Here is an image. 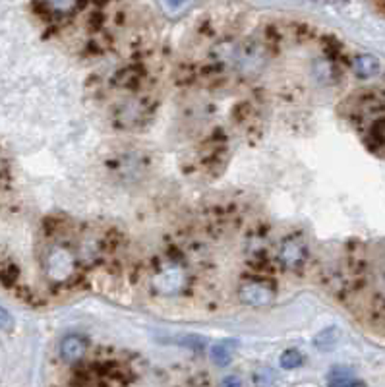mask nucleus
<instances>
[{
	"instance_id": "ddd939ff",
	"label": "nucleus",
	"mask_w": 385,
	"mask_h": 387,
	"mask_svg": "<svg viewBox=\"0 0 385 387\" xmlns=\"http://www.w3.org/2000/svg\"><path fill=\"white\" fill-rule=\"evenodd\" d=\"M12 327H14V318L6 308L0 306V331H10Z\"/></svg>"
},
{
	"instance_id": "9b49d317",
	"label": "nucleus",
	"mask_w": 385,
	"mask_h": 387,
	"mask_svg": "<svg viewBox=\"0 0 385 387\" xmlns=\"http://www.w3.org/2000/svg\"><path fill=\"white\" fill-rule=\"evenodd\" d=\"M339 339H341V331L337 327H327V329H323V331L316 335L314 344L320 351H331L333 347L339 343Z\"/></svg>"
},
{
	"instance_id": "9d476101",
	"label": "nucleus",
	"mask_w": 385,
	"mask_h": 387,
	"mask_svg": "<svg viewBox=\"0 0 385 387\" xmlns=\"http://www.w3.org/2000/svg\"><path fill=\"white\" fill-rule=\"evenodd\" d=\"M236 351V341L233 339H225V341H219L211 347V360H213L217 366H226L233 356H235Z\"/></svg>"
},
{
	"instance_id": "4468645a",
	"label": "nucleus",
	"mask_w": 385,
	"mask_h": 387,
	"mask_svg": "<svg viewBox=\"0 0 385 387\" xmlns=\"http://www.w3.org/2000/svg\"><path fill=\"white\" fill-rule=\"evenodd\" d=\"M219 387H242V382H240V377L238 376H226Z\"/></svg>"
},
{
	"instance_id": "423d86ee",
	"label": "nucleus",
	"mask_w": 385,
	"mask_h": 387,
	"mask_svg": "<svg viewBox=\"0 0 385 387\" xmlns=\"http://www.w3.org/2000/svg\"><path fill=\"white\" fill-rule=\"evenodd\" d=\"M108 169L113 174L120 176L122 180H134L139 178L145 171V161L141 151H122L115 153V157L108 161Z\"/></svg>"
},
{
	"instance_id": "f257e3e1",
	"label": "nucleus",
	"mask_w": 385,
	"mask_h": 387,
	"mask_svg": "<svg viewBox=\"0 0 385 387\" xmlns=\"http://www.w3.org/2000/svg\"><path fill=\"white\" fill-rule=\"evenodd\" d=\"M190 268L180 254H163L151 266L148 283L151 294L159 298H178L190 290Z\"/></svg>"
},
{
	"instance_id": "7ed1b4c3",
	"label": "nucleus",
	"mask_w": 385,
	"mask_h": 387,
	"mask_svg": "<svg viewBox=\"0 0 385 387\" xmlns=\"http://www.w3.org/2000/svg\"><path fill=\"white\" fill-rule=\"evenodd\" d=\"M45 271L49 275V279L54 283H68L78 277L80 273V254L74 248L56 244L45 258Z\"/></svg>"
},
{
	"instance_id": "6e6552de",
	"label": "nucleus",
	"mask_w": 385,
	"mask_h": 387,
	"mask_svg": "<svg viewBox=\"0 0 385 387\" xmlns=\"http://www.w3.org/2000/svg\"><path fill=\"white\" fill-rule=\"evenodd\" d=\"M351 70L358 80H370L382 72V62L374 54L360 53L351 60Z\"/></svg>"
},
{
	"instance_id": "f03ea898",
	"label": "nucleus",
	"mask_w": 385,
	"mask_h": 387,
	"mask_svg": "<svg viewBox=\"0 0 385 387\" xmlns=\"http://www.w3.org/2000/svg\"><path fill=\"white\" fill-rule=\"evenodd\" d=\"M312 250L306 237L300 231L287 233L285 237L279 240L275 248V259L277 266L287 273H300L308 268L310 263Z\"/></svg>"
},
{
	"instance_id": "1a4fd4ad",
	"label": "nucleus",
	"mask_w": 385,
	"mask_h": 387,
	"mask_svg": "<svg viewBox=\"0 0 385 387\" xmlns=\"http://www.w3.org/2000/svg\"><path fill=\"white\" fill-rule=\"evenodd\" d=\"M327 387H364L349 368H333L327 376Z\"/></svg>"
},
{
	"instance_id": "f8f14e48",
	"label": "nucleus",
	"mask_w": 385,
	"mask_h": 387,
	"mask_svg": "<svg viewBox=\"0 0 385 387\" xmlns=\"http://www.w3.org/2000/svg\"><path fill=\"white\" fill-rule=\"evenodd\" d=\"M302 360H304V356H302L300 351H296V349H287V351L281 355V358H279V364H281V368H285V370H294V368H299V366L302 364Z\"/></svg>"
},
{
	"instance_id": "39448f33",
	"label": "nucleus",
	"mask_w": 385,
	"mask_h": 387,
	"mask_svg": "<svg viewBox=\"0 0 385 387\" xmlns=\"http://www.w3.org/2000/svg\"><path fill=\"white\" fill-rule=\"evenodd\" d=\"M277 287L266 275H250L238 283L236 296L248 308H266L275 301Z\"/></svg>"
},
{
	"instance_id": "0eeeda50",
	"label": "nucleus",
	"mask_w": 385,
	"mask_h": 387,
	"mask_svg": "<svg viewBox=\"0 0 385 387\" xmlns=\"http://www.w3.org/2000/svg\"><path fill=\"white\" fill-rule=\"evenodd\" d=\"M87 349H89V341H87L84 335H66L65 339L60 341V347H58V353H60V358L65 362H80L84 356H86Z\"/></svg>"
},
{
	"instance_id": "20e7f679",
	"label": "nucleus",
	"mask_w": 385,
	"mask_h": 387,
	"mask_svg": "<svg viewBox=\"0 0 385 387\" xmlns=\"http://www.w3.org/2000/svg\"><path fill=\"white\" fill-rule=\"evenodd\" d=\"M155 110V103L148 97H130L113 110V122L118 128L138 130L141 124L150 122Z\"/></svg>"
}]
</instances>
